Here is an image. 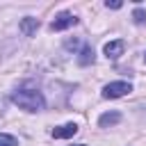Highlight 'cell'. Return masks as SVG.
<instances>
[{"instance_id":"cell-4","label":"cell","mask_w":146,"mask_h":146,"mask_svg":"<svg viewBox=\"0 0 146 146\" xmlns=\"http://www.w3.org/2000/svg\"><path fill=\"white\" fill-rule=\"evenodd\" d=\"M123 50H125V43H123L121 39L105 43V57H107V59H119V57L123 55Z\"/></svg>"},{"instance_id":"cell-11","label":"cell","mask_w":146,"mask_h":146,"mask_svg":"<svg viewBox=\"0 0 146 146\" xmlns=\"http://www.w3.org/2000/svg\"><path fill=\"white\" fill-rule=\"evenodd\" d=\"M105 7H107V9H121V7H123V2H119V0H112V2H110V0H107V2H105Z\"/></svg>"},{"instance_id":"cell-5","label":"cell","mask_w":146,"mask_h":146,"mask_svg":"<svg viewBox=\"0 0 146 146\" xmlns=\"http://www.w3.org/2000/svg\"><path fill=\"white\" fill-rule=\"evenodd\" d=\"M78 132V125L75 123H64V125H59V128H52V137L55 139H68V137H73Z\"/></svg>"},{"instance_id":"cell-2","label":"cell","mask_w":146,"mask_h":146,"mask_svg":"<svg viewBox=\"0 0 146 146\" xmlns=\"http://www.w3.org/2000/svg\"><path fill=\"white\" fill-rule=\"evenodd\" d=\"M130 91H132V84L119 80V82H110V84L103 87V98H121V96H125Z\"/></svg>"},{"instance_id":"cell-10","label":"cell","mask_w":146,"mask_h":146,"mask_svg":"<svg viewBox=\"0 0 146 146\" xmlns=\"http://www.w3.org/2000/svg\"><path fill=\"white\" fill-rule=\"evenodd\" d=\"M132 21H135L137 25L146 23V11H144V9H135V11H132Z\"/></svg>"},{"instance_id":"cell-1","label":"cell","mask_w":146,"mask_h":146,"mask_svg":"<svg viewBox=\"0 0 146 146\" xmlns=\"http://www.w3.org/2000/svg\"><path fill=\"white\" fill-rule=\"evenodd\" d=\"M11 100L25 112H41L46 107V98L36 89H18L11 94Z\"/></svg>"},{"instance_id":"cell-9","label":"cell","mask_w":146,"mask_h":146,"mask_svg":"<svg viewBox=\"0 0 146 146\" xmlns=\"http://www.w3.org/2000/svg\"><path fill=\"white\" fill-rule=\"evenodd\" d=\"M0 146H18V141H16V137L14 135H0Z\"/></svg>"},{"instance_id":"cell-13","label":"cell","mask_w":146,"mask_h":146,"mask_svg":"<svg viewBox=\"0 0 146 146\" xmlns=\"http://www.w3.org/2000/svg\"><path fill=\"white\" fill-rule=\"evenodd\" d=\"M75 146H84V144H75Z\"/></svg>"},{"instance_id":"cell-6","label":"cell","mask_w":146,"mask_h":146,"mask_svg":"<svg viewBox=\"0 0 146 146\" xmlns=\"http://www.w3.org/2000/svg\"><path fill=\"white\" fill-rule=\"evenodd\" d=\"M36 30H39V21H36V18H30V16H27V18L21 21V32H23L25 36H32Z\"/></svg>"},{"instance_id":"cell-14","label":"cell","mask_w":146,"mask_h":146,"mask_svg":"<svg viewBox=\"0 0 146 146\" xmlns=\"http://www.w3.org/2000/svg\"><path fill=\"white\" fill-rule=\"evenodd\" d=\"M144 62H146V55H144Z\"/></svg>"},{"instance_id":"cell-12","label":"cell","mask_w":146,"mask_h":146,"mask_svg":"<svg viewBox=\"0 0 146 146\" xmlns=\"http://www.w3.org/2000/svg\"><path fill=\"white\" fill-rule=\"evenodd\" d=\"M0 116H2V100H0Z\"/></svg>"},{"instance_id":"cell-8","label":"cell","mask_w":146,"mask_h":146,"mask_svg":"<svg viewBox=\"0 0 146 146\" xmlns=\"http://www.w3.org/2000/svg\"><path fill=\"white\" fill-rule=\"evenodd\" d=\"M78 64H80V66L94 64V48H91V46H82V50H80V55H78Z\"/></svg>"},{"instance_id":"cell-3","label":"cell","mask_w":146,"mask_h":146,"mask_svg":"<svg viewBox=\"0 0 146 146\" xmlns=\"http://www.w3.org/2000/svg\"><path fill=\"white\" fill-rule=\"evenodd\" d=\"M78 23V18L73 16V14H68V11H62L59 16H55V21L50 23V30H55V32H62V30H68V27H73Z\"/></svg>"},{"instance_id":"cell-7","label":"cell","mask_w":146,"mask_h":146,"mask_svg":"<svg viewBox=\"0 0 146 146\" xmlns=\"http://www.w3.org/2000/svg\"><path fill=\"white\" fill-rule=\"evenodd\" d=\"M119 121H121V112H107V114H103L98 119V125L100 128H110V125H116Z\"/></svg>"}]
</instances>
